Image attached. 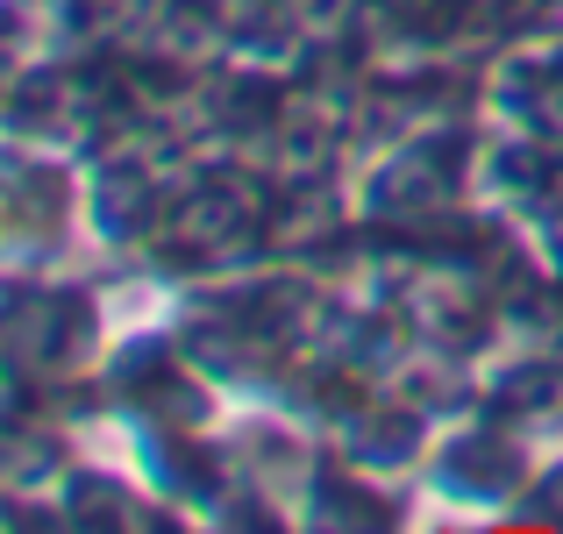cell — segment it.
Listing matches in <instances>:
<instances>
[]
</instances>
